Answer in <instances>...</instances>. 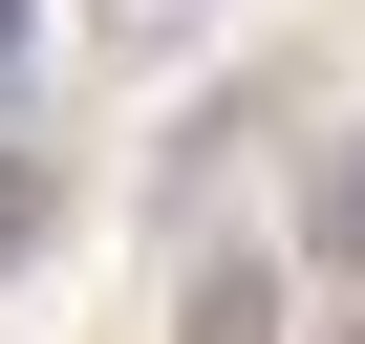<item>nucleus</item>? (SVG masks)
<instances>
[{"instance_id":"3","label":"nucleus","mask_w":365,"mask_h":344,"mask_svg":"<svg viewBox=\"0 0 365 344\" xmlns=\"http://www.w3.org/2000/svg\"><path fill=\"white\" fill-rule=\"evenodd\" d=\"M258 323H279V280H258V258H237V280H194V344H258Z\"/></svg>"},{"instance_id":"2","label":"nucleus","mask_w":365,"mask_h":344,"mask_svg":"<svg viewBox=\"0 0 365 344\" xmlns=\"http://www.w3.org/2000/svg\"><path fill=\"white\" fill-rule=\"evenodd\" d=\"M43 216H65V151H0V258H43Z\"/></svg>"},{"instance_id":"4","label":"nucleus","mask_w":365,"mask_h":344,"mask_svg":"<svg viewBox=\"0 0 365 344\" xmlns=\"http://www.w3.org/2000/svg\"><path fill=\"white\" fill-rule=\"evenodd\" d=\"M22 22H43V0H0V65H22Z\"/></svg>"},{"instance_id":"1","label":"nucleus","mask_w":365,"mask_h":344,"mask_svg":"<svg viewBox=\"0 0 365 344\" xmlns=\"http://www.w3.org/2000/svg\"><path fill=\"white\" fill-rule=\"evenodd\" d=\"M301 237H322V258L365 280V129H322V172H301Z\"/></svg>"},{"instance_id":"5","label":"nucleus","mask_w":365,"mask_h":344,"mask_svg":"<svg viewBox=\"0 0 365 344\" xmlns=\"http://www.w3.org/2000/svg\"><path fill=\"white\" fill-rule=\"evenodd\" d=\"M344 344H365V280H344Z\"/></svg>"}]
</instances>
